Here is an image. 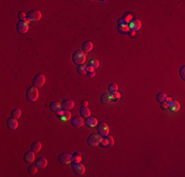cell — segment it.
<instances>
[{
    "label": "cell",
    "mask_w": 185,
    "mask_h": 177,
    "mask_svg": "<svg viewBox=\"0 0 185 177\" xmlns=\"http://www.w3.org/2000/svg\"><path fill=\"white\" fill-rule=\"evenodd\" d=\"M168 103L166 101H164V103H161V107L162 108V109H166L168 108Z\"/></svg>",
    "instance_id": "39"
},
{
    "label": "cell",
    "mask_w": 185,
    "mask_h": 177,
    "mask_svg": "<svg viewBox=\"0 0 185 177\" xmlns=\"http://www.w3.org/2000/svg\"><path fill=\"white\" fill-rule=\"evenodd\" d=\"M40 149H42V144H40V142H39V141H37V142H34L33 144H32L31 151H33L35 154L39 153V152L40 151Z\"/></svg>",
    "instance_id": "23"
},
{
    "label": "cell",
    "mask_w": 185,
    "mask_h": 177,
    "mask_svg": "<svg viewBox=\"0 0 185 177\" xmlns=\"http://www.w3.org/2000/svg\"><path fill=\"white\" fill-rule=\"evenodd\" d=\"M129 33H130V36H135V35H136V32H135V31H132V30H130Z\"/></svg>",
    "instance_id": "40"
},
{
    "label": "cell",
    "mask_w": 185,
    "mask_h": 177,
    "mask_svg": "<svg viewBox=\"0 0 185 177\" xmlns=\"http://www.w3.org/2000/svg\"><path fill=\"white\" fill-rule=\"evenodd\" d=\"M21 114H22L21 109H19V108H14V109L12 110V112H11V117L15 118V119H19V118L21 117Z\"/></svg>",
    "instance_id": "25"
},
{
    "label": "cell",
    "mask_w": 185,
    "mask_h": 177,
    "mask_svg": "<svg viewBox=\"0 0 185 177\" xmlns=\"http://www.w3.org/2000/svg\"><path fill=\"white\" fill-rule=\"evenodd\" d=\"M34 160H35V153H34L33 151H29V152H27V153L25 154V156H24V160H25V162H26L27 163L33 162Z\"/></svg>",
    "instance_id": "17"
},
{
    "label": "cell",
    "mask_w": 185,
    "mask_h": 177,
    "mask_svg": "<svg viewBox=\"0 0 185 177\" xmlns=\"http://www.w3.org/2000/svg\"><path fill=\"white\" fill-rule=\"evenodd\" d=\"M36 164H37V166L39 167V168H44V167H46V165H47V160L44 158H40L37 160Z\"/></svg>",
    "instance_id": "20"
},
{
    "label": "cell",
    "mask_w": 185,
    "mask_h": 177,
    "mask_svg": "<svg viewBox=\"0 0 185 177\" xmlns=\"http://www.w3.org/2000/svg\"><path fill=\"white\" fill-rule=\"evenodd\" d=\"M72 170L74 171V173L78 174V175H83L86 171L85 168V165H83L81 162H72Z\"/></svg>",
    "instance_id": "5"
},
{
    "label": "cell",
    "mask_w": 185,
    "mask_h": 177,
    "mask_svg": "<svg viewBox=\"0 0 185 177\" xmlns=\"http://www.w3.org/2000/svg\"><path fill=\"white\" fill-rule=\"evenodd\" d=\"M110 95H111V103H116L117 101L120 99V94L118 92H114Z\"/></svg>",
    "instance_id": "30"
},
{
    "label": "cell",
    "mask_w": 185,
    "mask_h": 177,
    "mask_svg": "<svg viewBox=\"0 0 185 177\" xmlns=\"http://www.w3.org/2000/svg\"><path fill=\"white\" fill-rule=\"evenodd\" d=\"M168 108H170L171 111H176L180 108L179 103H178L176 101H174V99H170V101L168 103Z\"/></svg>",
    "instance_id": "16"
},
{
    "label": "cell",
    "mask_w": 185,
    "mask_h": 177,
    "mask_svg": "<svg viewBox=\"0 0 185 177\" xmlns=\"http://www.w3.org/2000/svg\"><path fill=\"white\" fill-rule=\"evenodd\" d=\"M101 138L103 137L99 134H91L87 139V144L90 147H97L101 144Z\"/></svg>",
    "instance_id": "4"
},
{
    "label": "cell",
    "mask_w": 185,
    "mask_h": 177,
    "mask_svg": "<svg viewBox=\"0 0 185 177\" xmlns=\"http://www.w3.org/2000/svg\"><path fill=\"white\" fill-rule=\"evenodd\" d=\"M71 124L73 127L75 128H79V127H82L84 125V118L80 117V116H75L71 119Z\"/></svg>",
    "instance_id": "11"
},
{
    "label": "cell",
    "mask_w": 185,
    "mask_h": 177,
    "mask_svg": "<svg viewBox=\"0 0 185 177\" xmlns=\"http://www.w3.org/2000/svg\"><path fill=\"white\" fill-rule=\"evenodd\" d=\"M88 67V71H95V68L91 66H87Z\"/></svg>",
    "instance_id": "41"
},
{
    "label": "cell",
    "mask_w": 185,
    "mask_h": 177,
    "mask_svg": "<svg viewBox=\"0 0 185 177\" xmlns=\"http://www.w3.org/2000/svg\"><path fill=\"white\" fill-rule=\"evenodd\" d=\"M70 118H71V113L69 112V110H66L64 113V115L60 118V120H62V121H67V120H69Z\"/></svg>",
    "instance_id": "33"
},
{
    "label": "cell",
    "mask_w": 185,
    "mask_h": 177,
    "mask_svg": "<svg viewBox=\"0 0 185 177\" xmlns=\"http://www.w3.org/2000/svg\"><path fill=\"white\" fill-rule=\"evenodd\" d=\"M81 160H82V155H81V153L80 152H75L72 155V162H81Z\"/></svg>",
    "instance_id": "24"
},
{
    "label": "cell",
    "mask_w": 185,
    "mask_h": 177,
    "mask_svg": "<svg viewBox=\"0 0 185 177\" xmlns=\"http://www.w3.org/2000/svg\"><path fill=\"white\" fill-rule=\"evenodd\" d=\"M95 75H96V72L95 71H88L87 72V76L89 77V78H94Z\"/></svg>",
    "instance_id": "38"
},
{
    "label": "cell",
    "mask_w": 185,
    "mask_h": 177,
    "mask_svg": "<svg viewBox=\"0 0 185 177\" xmlns=\"http://www.w3.org/2000/svg\"><path fill=\"white\" fill-rule=\"evenodd\" d=\"M6 124H7L8 128H10L11 130H15V129L18 128V121H17V119H15V118H13V117L8 118L7 122H6Z\"/></svg>",
    "instance_id": "15"
},
{
    "label": "cell",
    "mask_w": 185,
    "mask_h": 177,
    "mask_svg": "<svg viewBox=\"0 0 185 177\" xmlns=\"http://www.w3.org/2000/svg\"><path fill=\"white\" fill-rule=\"evenodd\" d=\"M117 31L120 34H125L128 33L130 31V29L128 27V25H122V26H117Z\"/></svg>",
    "instance_id": "27"
},
{
    "label": "cell",
    "mask_w": 185,
    "mask_h": 177,
    "mask_svg": "<svg viewBox=\"0 0 185 177\" xmlns=\"http://www.w3.org/2000/svg\"><path fill=\"white\" fill-rule=\"evenodd\" d=\"M80 114H81V117H83L85 119V118L91 116V111H90V109L87 107V106H81Z\"/></svg>",
    "instance_id": "18"
},
{
    "label": "cell",
    "mask_w": 185,
    "mask_h": 177,
    "mask_svg": "<svg viewBox=\"0 0 185 177\" xmlns=\"http://www.w3.org/2000/svg\"><path fill=\"white\" fill-rule=\"evenodd\" d=\"M16 30L19 34L24 35L28 32L29 30V23L27 21H19L16 25Z\"/></svg>",
    "instance_id": "8"
},
{
    "label": "cell",
    "mask_w": 185,
    "mask_h": 177,
    "mask_svg": "<svg viewBox=\"0 0 185 177\" xmlns=\"http://www.w3.org/2000/svg\"><path fill=\"white\" fill-rule=\"evenodd\" d=\"M61 107L65 110H70L74 107V101L71 99H65L61 103Z\"/></svg>",
    "instance_id": "14"
},
{
    "label": "cell",
    "mask_w": 185,
    "mask_h": 177,
    "mask_svg": "<svg viewBox=\"0 0 185 177\" xmlns=\"http://www.w3.org/2000/svg\"><path fill=\"white\" fill-rule=\"evenodd\" d=\"M42 18V13L39 10H32L27 14L26 16V21L30 24L31 22H37L40 21Z\"/></svg>",
    "instance_id": "3"
},
{
    "label": "cell",
    "mask_w": 185,
    "mask_h": 177,
    "mask_svg": "<svg viewBox=\"0 0 185 177\" xmlns=\"http://www.w3.org/2000/svg\"><path fill=\"white\" fill-rule=\"evenodd\" d=\"M26 97L30 103H34V101H37L38 97H39V90H38V88L34 87V86L29 88L26 93Z\"/></svg>",
    "instance_id": "2"
},
{
    "label": "cell",
    "mask_w": 185,
    "mask_h": 177,
    "mask_svg": "<svg viewBox=\"0 0 185 177\" xmlns=\"http://www.w3.org/2000/svg\"><path fill=\"white\" fill-rule=\"evenodd\" d=\"M86 57H87L86 52L81 50V49H77V50L74 51L73 55H72V61L76 65H82L85 63Z\"/></svg>",
    "instance_id": "1"
},
{
    "label": "cell",
    "mask_w": 185,
    "mask_h": 177,
    "mask_svg": "<svg viewBox=\"0 0 185 177\" xmlns=\"http://www.w3.org/2000/svg\"><path fill=\"white\" fill-rule=\"evenodd\" d=\"M141 26H142V23L140 20H137V19H133L131 22L128 24V27H129L130 30L132 31H138V30L141 29Z\"/></svg>",
    "instance_id": "12"
},
{
    "label": "cell",
    "mask_w": 185,
    "mask_h": 177,
    "mask_svg": "<svg viewBox=\"0 0 185 177\" xmlns=\"http://www.w3.org/2000/svg\"><path fill=\"white\" fill-rule=\"evenodd\" d=\"M44 83H46V77H44V75H42V74L36 75L35 78H34V80H33V86L38 88L42 87V86L44 85Z\"/></svg>",
    "instance_id": "6"
},
{
    "label": "cell",
    "mask_w": 185,
    "mask_h": 177,
    "mask_svg": "<svg viewBox=\"0 0 185 177\" xmlns=\"http://www.w3.org/2000/svg\"><path fill=\"white\" fill-rule=\"evenodd\" d=\"M26 14H25L24 12H19L18 13V19H19V21H26Z\"/></svg>",
    "instance_id": "35"
},
{
    "label": "cell",
    "mask_w": 185,
    "mask_h": 177,
    "mask_svg": "<svg viewBox=\"0 0 185 177\" xmlns=\"http://www.w3.org/2000/svg\"><path fill=\"white\" fill-rule=\"evenodd\" d=\"M122 25H128V23L126 22L123 18H121V19H119L118 21H117V26H122Z\"/></svg>",
    "instance_id": "37"
},
{
    "label": "cell",
    "mask_w": 185,
    "mask_h": 177,
    "mask_svg": "<svg viewBox=\"0 0 185 177\" xmlns=\"http://www.w3.org/2000/svg\"><path fill=\"white\" fill-rule=\"evenodd\" d=\"M123 19L125 20L128 24H129V23L133 20V17H132V15L130 14V13H126V14H124V16H123Z\"/></svg>",
    "instance_id": "34"
},
{
    "label": "cell",
    "mask_w": 185,
    "mask_h": 177,
    "mask_svg": "<svg viewBox=\"0 0 185 177\" xmlns=\"http://www.w3.org/2000/svg\"><path fill=\"white\" fill-rule=\"evenodd\" d=\"M114 144V140L111 136L109 135H107L105 137L101 138V146L103 147V148H110L112 147Z\"/></svg>",
    "instance_id": "9"
},
{
    "label": "cell",
    "mask_w": 185,
    "mask_h": 177,
    "mask_svg": "<svg viewBox=\"0 0 185 177\" xmlns=\"http://www.w3.org/2000/svg\"><path fill=\"white\" fill-rule=\"evenodd\" d=\"M184 70H185V66H181L179 69V76L181 77L182 80H185V73H184Z\"/></svg>",
    "instance_id": "36"
},
{
    "label": "cell",
    "mask_w": 185,
    "mask_h": 177,
    "mask_svg": "<svg viewBox=\"0 0 185 177\" xmlns=\"http://www.w3.org/2000/svg\"><path fill=\"white\" fill-rule=\"evenodd\" d=\"M61 103H58V101H53V103H51L49 104V109L51 111H53V112H57L59 109H61Z\"/></svg>",
    "instance_id": "21"
},
{
    "label": "cell",
    "mask_w": 185,
    "mask_h": 177,
    "mask_svg": "<svg viewBox=\"0 0 185 177\" xmlns=\"http://www.w3.org/2000/svg\"><path fill=\"white\" fill-rule=\"evenodd\" d=\"M77 71H78V73L81 74V75L87 74V72H88V67H87V65H84V64L79 65V66L77 67Z\"/></svg>",
    "instance_id": "26"
},
{
    "label": "cell",
    "mask_w": 185,
    "mask_h": 177,
    "mask_svg": "<svg viewBox=\"0 0 185 177\" xmlns=\"http://www.w3.org/2000/svg\"><path fill=\"white\" fill-rule=\"evenodd\" d=\"M84 123H85V125H87L88 127H96L98 125V120H97L96 117L89 116L84 119Z\"/></svg>",
    "instance_id": "13"
},
{
    "label": "cell",
    "mask_w": 185,
    "mask_h": 177,
    "mask_svg": "<svg viewBox=\"0 0 185 177\" xmlns=\"http://www.w3.org/2000/svg\"><path fill=\"white\" fill-rule=\"evenodd\" d=\"M107 88H108V92H109L110 94H112V93H114V92H117V90H118V86L113 83V84H110Z\"/></svg>",
    "instance_id": "32"
},
{
    "label": "cell",
    "mask_w": 185,
    "mask_h": 177,
    "mask_svg": "<svg viewBox=\"0 0 185 177\" xmlns=\"http://www.w3.org/2000/svg\"><path fill=\"white\" fill-rule=\"evenodd\" d=\"M58 162L62 164H69V163L72 162V155L67 153H63L61 155L58 156Z\"/></svg>",
    "instance_id": "10"
},
{
    "label": "cell",
    "mask_w": 185,
    "mask_h": 177,
    "mask_svg": "<svg viewBox=\"0 0 185 177\" xmlns=\"http://www.w3.org/2000/svg\"><path fill=\"white\" fill-rule=\"evenodd\" d=\"M166 97H168V96H166V94H164V93H160V94L157 95L156 99H157L159 103H164V101H166Z\"/></svg>",
    "instance_id": "28"
},
{
    "label": "cell",
    "mask_w": 185,
    "mask_h": 177,
    "mask_svg": "<svg viewBox=\"0 0 185 177\" xmlns=\"http://www.w3.org/2000/svg\"><path fill=\"white\" fill-rule=\"evenodd\" d=\"M87 105H88V101H82V106H87Z\"/></svg>",
    "instance_id": "42"
},
{
    "label": "cell",
    "mask_w": 185,
    "mask_h": 177,
    "mask_svg": "<svg viewBox=\"0 0 185 177\" xmlns=\"http://www.w3.org/2000/svg\"><path fill=\"white\" fill-rule=\"evenodd\" d=\"M97 130H98L99 135H101V137H105V136L108 135V133H109V128H108L107 124L105 123V122L98 123V125H97Z\"/></svg>",
    "instance_id": "7"
},
{
    "label": "cell",
    "mask_w": 185,
    "mask_h": 177,
    "mask_svg": "<svg viewBox=\"0 0 185 177\" xmlns=\"http://www.w3.org/2000/svg\"><path fill=\"white\" fill-rule=\"evenodd\" d=\"M99 65H100L99 60H97V59H92V60L89 61V63H88L87 66H91V67H94L95 69H97V68L99 67Z\"/></svg>",
    "instance_id": "29"
},
{
    "label": "cell",
    "mask_w": 185,
    "mask_h": 177,
    "mask_svg": "<svg viewBox=\"0 0 185 177\" xmlns=\"http://www.w3.org/2000/svg\"><path fill=\"white\" fill-rule=\"evenodd\" d=\"M92 49V44L90 40H87V42H85L84 44H82V50L84 52H90Z\"/></svg>",
    "instance_id": "22"
},
{
    "label": "cell",
    "mask_w": 185,
    "mask_h": 177,
    "mask_svg": "<svg viewBox=\"0 0 185 177\" xmlns=\"http://www.w3.org/2000/svg\"><path fill=\"white\" fill-rule=\"evenodd\" d=\"M101 101L103 103H105V104L111 103V95H110V93H109V94H108V93L103 94V96L101 97Z\"/></svg>",
    "instance_id": "19"
},
{
    "label": "cell",
    "mask_w": 185,
    "mask_h": 177,
    "mask_svg": "<svg viewBox=\"0 0 185 177\" xmlns=\"http://www.w3.org/2000/svg\"><path fill=\"white\" fill-rule=\"evenodd\" d=\"M38 168H39V167L37 166V164H32V165L29 166L28 172L30 174H36V173H37V171H38Z\"/></svg>",
    "instance_id": "31"
}]
</instances>
